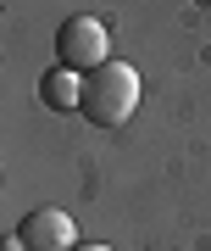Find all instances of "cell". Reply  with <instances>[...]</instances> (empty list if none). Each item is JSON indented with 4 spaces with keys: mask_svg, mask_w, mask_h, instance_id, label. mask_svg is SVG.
Returning a JSON list of instances; mask_svg holds the SVG:
<instances>
[{
    "mask_svg": "<svg viewBox=\"0 0 211 251\" xmlns=\"http://www.w3.org/2000/svg\"><path fill=\"white\" fill-rule=\"evenodd\" d=\"M11 234H17L22 251H72L78 246V224H72V212H62V206H34Z\"/></svg>",
    "mask_w": 211,
    "mask_h": 251,
    "instance_id": "3",
    "label": "cell"
},
{
    "mask_svg": "<svg viewBox=\"0 0 211 251\" xmlns=\"http://www.w3.org/2000/svg\"><path fill=\"white\" fill-rule=\"evenodd\" d=\"M72 251H111V246H95V240H78V246H72Z\"/></svg>",
    "mask_w": 211,
    "mask_h": 251,
    "instance_id": "5",
    "label": "cell"
},
{
    "mask_svg": "<svg viewBox=\"0 0 211 251\" xmlns=\"http://www.w3.org/2000/svg\"><path fill=\"white\" fill-rule=\"evenodd\" d=\"M111 62V28H106L100 17H67L62 28H56V67H72V73H95Z\"/></svg>",
    "mask_w": 211,
    "mask_h": 251,
    "instance_id": "2",
    "label": "cell"
},
{
    "mask_svg": "<svg viewBox=\"0 0 211 251\" xmlns=\"http://www.w3.org/2000/svg\"><path fill=\"white\" fill-rule=\"evenodd\" d=\"M139 112V73H133L128 62H106L84 78V106L78 117L95 128H123L128 117Z\"/></svg>",
    "mask_w": 211,
    "mask_h": 251,
    "instance_id": "1",
    "label": "cell"
},
{
    "mask_svg": "<svg viewBox=\"0 0 211 251\" xmlns=\"http://www.w3.org/2000/svg\"><path fill=\"white\" fill-rule=\"evenodd\" d=\"M39 106H50V112H78V106H84V78H78L72 67L39 73Z\"/></svg>",
    "mask_w": 211,
    "mask_h": 251,
    "instance_id": "4",
    "label": "cell"
}]
</instances>
